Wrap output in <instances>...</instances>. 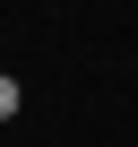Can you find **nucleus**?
<instances>
[{
    "label": "nucleus",
    "instance_id": "obj_1",
    "mask_svg": "<svg viewBox=\"0 0 138 147\" xmlns=\"http://www.w3.org/2000/svg\"><path fill=\"white\" fill-rule=\"evenodd\" d=\"M17 104H26V87H17V78H9V69H0V121H9V113H17Z\"/></svg>",
    "mask_w": 138,
    "mask_h": 147
}]
</instances>
